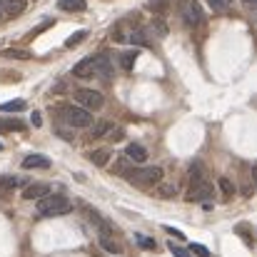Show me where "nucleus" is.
Wrapping results in <instances>:
<instances>
[{"mask_svg": "<svg viewBox=\"0 0 257 257\" xmlns=\"http://www.w3.org/2000/svg\"><path fill=\"white\" fill-rule=\"evenodd\" d=\"M70 212H73V202L65 195H43L35 207L38 217H60V215H70Z\"/></svg>", "mask_w": 257, "mask_h": 257, "instance_id": "obj_1", "label": "nucleus"}, {"mask_svg": "<svg viewBox=\"0 0 257 257\" xmlns=\"http://www.w3.org/2000/svg\"><path fill=\"white\" fill-rule=\"evenodd\" d=\"M58 112H60V117H63V122H68L70 127H75V130H85V127H92V115H90V110H85L83 105H60L58 107Z\"/></svg>", "mask_w": 257, "mask_h": 257, "instance_id": "obj_2", "label": "nucleus"}, {"mask_svg": "<svg viewBox=\"0 0 257 257\" xmlns=\"http://www.w3.org/2000/svg\"><path fill=\"white\" fill-rule=\"evenodd\" d=\"M125 177L135 187H155V185L163 182V168H158V165L155 168H135V170L127 172Z\"/></svg>", "mask_w": 257, "mask_h": 257, "instance_id": "obj_3", "label": "nucleus"}, {"mask_svg": "<svg viewBox=\"0 0 257 257\" xmlns=\"http://www.w3.org/2000/svg\"><path fill=\"white\" fill-rule=\"evenodd\" d=\"M177 10H180V18L185 20V25L197 28V25L202 23V8H200L197 0H180Z\"/></svg>", "mask_w": 257, "mask_h": 257, "instance_id": "obj_4", "label": "nucleus"}, {"mask_svg": "<svg viewBox=\"0 0 257 257\" xmlns=\"http://www.w3.org/2000/svg\"><path fill=\"white\" fill-rule=\"evenodd\" d=\"M75 102L78 105H83L85 110H100L102 105H105V97L97 92V90H87V87H83V90H78L75 92Z\"/></svg>", "mask_w": 257, "mask_h": 257, "instance_id": "obj_5", "label": "nucleus"}, {"mask_svg": "<svg viewBox=\"0 0 257 257\" xmlns=\"http://www.w3.org/2000/svg\"><path fill=\"white\" fill-rule=\"evenodd\" d=\"M95 75L102 78V80H112V75H115V65H112V60H110L107 53L95 55Z\"/></svg>", "mask_w": 257, "mask_h": 257, "instance_id": "obj_6", "label": "nucleus"}, {"mask_svg": "<svg viewBox=\"0 0 257 257\" xmlns=\"http://www.w3.org/2000/svg\"><path fill=\"white\" fill-rule=\"evenodd\" d=\"M212 192H215V187H212L210 182L200 180V182H195V185L190 187L187 200H190V202H197V200H210V197H212Z\"/></svg>", "mask_w": 257, "mask_h": 257, "instance_id": "obj_7", "label": "nucleus"}, {"mask_svg": "<svg viewBox=\"0 0 257 257\" xmlns=\"http://www.w3.org/2000/svg\"><path fill=\"white\" fill-rule=\"evenodd\" d=\"M73 75L75 78H95V58H83L75 68H73Z\"/></svg>", "mask_w": 257, "mask_h": 257, "instance_id": "obj_8", "label": "nucleus"}, {"mask_svg": "<svg viewBox=\"0 0 257 257\" xmlns=\"http://www.w3.org/2000/svg\"><path fill=\"white\" fill-rule=\"evenodd\" d=\"M125 155L130 158V163H138V165H143L148 160V150L143 145H138V143H130L127 150H125Z\"/></svg>", "mask_w": 257, "mask_h": 257, "instance_id": "obj_9", "label": "nucleus"}, {"mask_svg": "<svg viewBox=\"0 0 257 257\" xmlns=\"http://www.w3.org/2000/svg\"><path fill=\"white\" fill-rule=\"evenodd\" d=\"M100 247H102L105 252H110V255H120V252H122V245H120L117 237H112V235H100Z\"/></svg>", "mask_w": 257, "mask_h": 257, "instance_id": "obj_10", "label": "nucleus"}, {"mask_svg": "<svg viewBox=\"0 0 257 257\" xmlns=\"http://www.w3.org/2000/svg\"><path fill=\"white\" fill-rule=\"evenodd\" d=\"M20 185H23L20 175H0V195H5V192H10V190H15Z\"/></svg>", "mask_w": 257, "mask_h": 257, "instance_id": "obj_11", "label": "nucleus"}, {"mask_svg": "<svg viewBox=\"0 0 257 257\" xmlns=\"http://www.w3.org/2000/svg\"><path fill=\"white\" fill-rule=\"evenodd\" d=\"M25 125H23V120H18V117H3L0 120V135H5V133H20Z\"/></svg>", "mask_w": 257, "mask_h": 257, "instance_id": "obj_12", "label": "nucleus"}, {"mask_svg": "<svg viewBox=\"0 0 257 257\" xmlns=\"http://www.w3.org/2000/svg\"><path fill=\"white\" fill-rule=\"evenodd\" d=\"M127 43L140 45V48H150V38H148V33H145V30H140V28L127 33Z\"/></svg>", "mask_w": 257, "mask_h": 257, "instance_id": "obj_13", "label": "nucleus"}, {"mask_svg": "<svg viewBox=\"0 0 257 257\" xmlns=\"http://www.w3.org/2000/svg\"><path fill=\"white\" fill-rule=\"evenodd\" d=\"M23 168L25 170H30V168H50V160L45 158V155H28L25 160H23Z\"/></svg>", "mask_w": 257, "mask_h": 257, "instance_id": "obj_14", "label": "nucleus"}, {"mask_svg": "<svg viewBox=\"0 0 257 257\" xmlns=\"http://www.w3.org/2000/svg\"><path fill=\"white\" fill-rule=\"evenodd\" d=\"M43 195H48V185H28L23 190V197L25 200H40Z\"/></svg>", "mask_w": 257, "mask_h": 257, "instance_id": "obj_15", "label": "nucleus"}, {"mask_svg": "<svg viewBox=\"0 0 257 257\" xmlns=\"http://www.w3.org/2000/svg\"><path fill=\"white\" fill-rule=\"evenodd\" d=\"M58 8L65 13H80L87 8V3L85 0H58Z\"/></svg>", "mask_w": 257, "mask_h": 257, "instance_id": "obj_16", "label": "nucleus"}, {"mask_svg": "<svg viewBox=\"0 0 257 257\" xmlns=\"http://www.w3.org/2000/svg\"><path fill=\"white\" fill-rule=\"evenodd\" d=\"M110 155H112L110 150H92V153H90V163L97 165V168H105L107 160H110Z\"/></svg>", "mask_w": 257, "mask_h": 257, "instance_id": "obj_17", "label": "nucleus"}, {"mask_svg": "<svg viewBox=\"0 0 257 257\" xmlns=\"http://www.w3.org/2000/svg\"><path fill=\"white\" fill-rule=\"evenodd\" d=\"M25 110V100H10L0 105V112H23Z\"/></svg>", "mask_w": 257, "mask_h": 257, "instance_id": "obj_18", "label": "nucleus"}, {"mask_svg": "<svg viewBox=\"0 0 257 257\" xmlns=\"http://www.w3.org/2000/svg\"><path fill=\"white\" fill-rule=\"evenodd\" d=\"M217 185H220V190H222V195H225V197H232V195L237 192L230 177H220V180H217Z\"/></svg>", "mask_w": 257, "mask_h": 257, "instance_id": "obj_19", "label": "nucleus"}, {"mask_svg": "<svg viewBox=\"0 0 257 257\" xmlns=\"http://www.w3.org/2000/svg\"><path fill=\"white\" fill-rule=\"evenodd\" d=\"M25 10V0H5V13L10 15H18Z\"/></svg>", "mask_w": 257, "mask_h": 257, "instance_id": "obj_20", "label": "nucleus"}, {"mask_svg": "<svg viewBox=\"0 0 257 257\" xmlns=\"http://www.w3.org/2000/svg\"><path fill=\"white\" fill-rule=\"evenodd\" d=\"M135 58H138V53H135V50H130V53H122V55H120V68H122V70H133V63H135Z\"/></svg>", "mask_w": 257, "mask_h": 257, "instance_id": "obj_21", "label": "nucleus"}, {"mask_svg": "<svg viewBox=\"0 0 257 257\" xmlns=\"http://www.w3.org/2000/svg\"><path fill=\"white\" fill-rule=\"evenodd\" d=\"M135 245H138V247H143V250H155V247H158V245H155V240L145 237L143 232H138V235H135Z\"/></svg>", "mask_w": 257, "mask_h": 257, "instance_id": "obj_22", "label": "nucleus"}, {"mask_svg": "<svg viewBox=\"0 0 257 257\" xmlns=\"http://www.w3.org/2000/svg\"><path fill=\"white\" fill-rule=\"evenodd\" d=\"M190 180H192V185L200 182V180H205V177H202V165H200V163H192V165H190Z\"/></svg>", "mask_w": 257, "mask_h": 257, "instance_id": "obj_23", "label": "nucleus"}, {"mask_svg": "<svg viewBox=\"0 0 257 257\" xmlns=\"http://www.w3.org/2000/svg\"><path fill=\"white\" fill-rule=\"evenodd\" d=\"M85 38H87V30H78L75 35H70V38H68V43H65V45H68V48H75V45H78V43H83Z\"/></svg>", "mask_w": 257, "mask_h": 257, "instance_id": "obj_24", "label": "nucleus"}, {"mask_svg": "<svg viewBox=\"0 0 257 257\" xmlns=\"http://www.w3.org/2000/svg\"><path fill=\"white\" fill-rule=\"evenodd\" d=\"M105 138H110V140H115V143H117V140H122V138H125V130H122V127L110 125V130H107V135H105Z\"/></svg>", "mask_w": 257, "mask_h": 257, "instance_id": "obj_25", "label": "nucleus"}, {"mask_svg": "<svg viewBox=\"0 0 257 257\" xmlns=\"http://www.w3.org/2000/svg\"><path fill=\"white\" fill-rule=\"evenodd\" d=\"M107 130H110V122H97V125L92 127V135H95V138H105Z\"/></svg>", "mask_w": 257, "mask_h": 257, "instance_id": "obj_26", "label": "nucleus"}, {"mask_svg": "<svg viewBox=\"0 0 257 257\" xmlns=\"http://www.w3.org/2000/svg\"><path fill=\"white\" fill-rule=\"evenodd\" d=\"M190 252H192V255H197V257H212L210 255V250H207L205 245H197V242H195V245H190Z\"/></svg>", "mask_w": 257, "mask_h": 257, "instance_id": "obj_27", "label": "nucleus"}, {"mask_svg": "<svg viewBox=\"0 0 257 257\" xmlns=\"http://www.w3.org/2000/svg\"><path fill=\"white\" fill-rule=\"evenodd\" d=\"M175 192H177L175 185H160V187H158V195H160V197H172Z\"/></svg>", "mask_w": 257, "mask_h": 257, "instance_id": "obj_28", "label": "nucleus"}, {"mask_svg": "<svg viewBox=\"0 0 257 257\" xmlns=\"http://www.w3.org/2000/svg\"><path fill=\"white\" fill-rule=\"evenodd\" d=\"M117 172H122V175H127V172H130V158L117 160V165H115V175H117Z\"/></svg>", "mask_w": 257, "mask_h": 257, "instance_id": "obj_29", "label": "nucleus"}, {"mask_svg": "<svg viewBox=\"0 0 257 257\" xmlns=\"http://www.w3.org/2000/svg\"><path fill=\"white\" fill-rule=\"evenodd\" d=\"M168 250H170L175 257H192L190 252H187V250H185V247H177L175 242H170V245H168Z\"/></svg>", "mask_w": 257, "mask_h": 257, "instance_id": "obj_30", "label": "nucleus"}, {"mask_svg": "<svg viewBox=\"0 0 257 257\" xmlns=\"http://www.w3.org/2000/svg\"><path fill=\"white\" fill-rule=\"evenodd\" d=\"M3 55H8V58H20V60H28V58H30V53H25V50H5Z\"/></svg>", "mask_w": 257, "mask_h": 257, "instance_id": "obj_31", "label": "nucleus"}, {"mask_svg": "<svg viewBox=\"0 0 257 257\" xmlns=\"http://www.w3.org/2000/svg\"><path fill=\"white\" fill-rule=\"evenodd\" d=\"M207 3H210L215 10H225V8H230V3H232V0H207Z\"/></svg>", "mask_w": 257, "mask_h": 257, "instance_id": "obj_32", "label": "nucleus"}, {"mask_svg": "<svg viewBox=\"0 0 257 257\" xmlns=\"http://www.w3.org/2000/svg\"><path fill=\"white\" fill-rule=\"evenodd\" d=\"M153 25H155V30H158L160 35H168V25L163 23V18H155V23H153Z\"/></svg>", "mask_w": 257, "mask_h": 257, "instance_id": "obj_33", "label": "nucleus"}, {"mask_svg": "<svg viewBox=\"0 0 257 257\" xmlns=\"http://www.w3.org/2000/svg\"><path fill=\"white\" fill-rule=\"evenodd\" d=\"M30 122H33L35 127H40V125H43V117H40V112H33V117H30Z\"/></svg>", "mask_w": 257, "mask_h": 257, "instance_id": "obj_34", "label": "nucleus"}, {"mask_svg": "<svg viewBox=\"0 0 257 257\" xmlns=\"http://www.w3.org/2000/svg\"><path fill=\"white\" fill-rule=\"evenodd\" d=\"M165 230H168V232H170L172 237H177V240H182V237H185V235H182V232H180V230H175V227H165Z\"/></svg>", "mask_w": 257, "mask_h": 257, "instance_id": "obj_35", "label": "nucleus"}, {"mask_svg": "<svg viewBox=\"0 0 257 257\" xmlns=\"http://www.w3.org/2000/svg\"><path fill=\"white\" fill-rule=\"evenodd\" d=\"M252 182H255V187H257V168L252 170Z\"/></svg>", "mask_w": 257, "mask_h": 257, "instance_id": "obj_36", "label": "nucleus"}, {"mask_svg": "<svg viewBox=\"0 0 257 257\" xmlns=\"http://www.w3.org/2000/svg\"><path fill=\"white\" fill-rule=\"evenodd\" d=\"M252 18L257 20V5H252Z\"/></svg>", "mask_w": 257, "mask_h": 257, "instance_id": "obj_37", "label": "nucleus"}, {"mask_svg": "<svg viewBox=\"0 0 257 257\" xmlns=\"http://www.w3.org/2000/svg\"><path fill=\"white\" fill-rule=\"evenodd\" d=\"M0 150H3V145H0Z\"/></svg>", "mask_w": 257, "mask_h": 257, "instance_id": "obj_38", "label": "nucleus"}, {"mask_svg": "<svg viewBox=\"0 0 257 257\" xmlns=\"http://www.w3.org/2000/svg\"><path fill=\"white\" fill-rule=\"evenodd\" d=\"M0 15H3V13H0Z\"/></svg>", "mask_w": 257, "mask_h": 257, "instance_id": "obj_39", "label": "nucleus"}]
</instances>
